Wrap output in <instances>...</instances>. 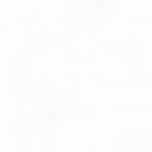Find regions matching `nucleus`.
<instances>
[]
</instances>
